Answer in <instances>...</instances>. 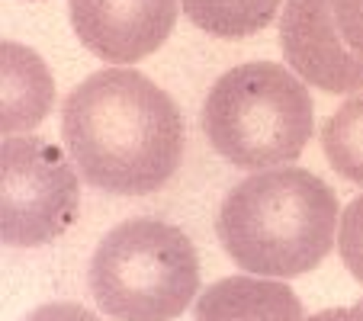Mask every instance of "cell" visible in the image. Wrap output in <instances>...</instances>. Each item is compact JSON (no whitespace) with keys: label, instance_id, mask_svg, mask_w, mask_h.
<instances>
[{"label":"cell","instance_id":"cell-1","mask_svg":"<svg viewBox=\"0 0 363 321\" xmlns=\"http://www.w3.org/2000/svg\"><path fill=\"white\" fill-rule=\"evenodd\" d=\"M180 106L148 74L106 68L77 84L62 106V138L90 186L148 196L184 161Z\"/></svg>","mask_w":363,"mask_h":321},{"label":"cell","instance_id":"cell-2","mask_svg":"<svg viewBox=\"0 0 363 321\" xmlns=\"http://www.w3.org/2000/svg\"><path fill=\"white\" fill-rule=\"evenodd\" d=\"M341 205L322 177L306 167H270L228 190L216 215L225 254L247 274L302 276L337 241Z\"/></svg>","mask_w":363,"mask_h":321},{"label":"cell","instance_id":"cell-3","mask_svg":"<svg viewBox=\"0 0 363 321\" xmlns=\"http://www.w3.org/2000/svg\"><path fill=\"white\" fill-rule=\"evenodd\" d=\"M203 132L228 164L270 171L299 161L315 135V106L289 68L247 62L225 71L206 94Z\"/></svg>","mask_w":363,"mask_h":321},{"label":"cell","instance_id":"cell-4","mask_svg":"<svg viewBox=\"0 0 363 321\" xmlns=\"http://www.w3.org/2000/svg\"><path fill=\"white\" fill-rule=\"evenodd\" d=\"M87 286L113 321H174L199 289L196 244L164 219H125L100 238Z\"/></svg>","mask_w":363,"mask_h":321},{"label":"cell","instance_id":"cell-5","mask_svg":"<svg viewBox=\"0 0 363 321\" xmlns=\"http://www.w3.org/2000/svg\"><path fill=\"white\" fill-rule=\"evenodd\" d=\"M0 238L10 247H42L71 228L81 180L55 142L4 135L0 145Z\"/></svg>","mask_w":363,"mask_h":321},{"label":"cell","instance_id":"cell-6","mask_svg":"<svg viewBox=\"0 0 363 321\" xmlns=\"http://www.w3.org/2000/svg\"><path fill=\"white\" fill-rule=\"evenodd\" d=\"M68 13L87 52L110 64H135L174 33L180 0H71Z\"/></svg>","mask_w":363,"mask_h":321},{"label":"cell","instance_id":"cell-7","mask_svg":"<svg viewBox=\"0 0 363 321\" xmlns=\"http://www.w3.org/2000/svg\"><path fill=\"white\" fill-rule=\"evenodd\" d=\"M286 64L325 94L363 90V58L350 52L335 23L331 0H286L280 16Z\"/></svg>","mask_w":363,"mask_h":321},{"label":"cell","instance_id":"cell-8","mask_svg":"<svg viewBox=\"0 0 363 321\" xmlns=\"http://www.w3.org/2000/svg\"><path fill=\"white\" fill-rule=\"evenodd\" d=\"M193 321H302V302L286 283L225 276L199 293Z\"/></svg>","mask_w":363,"mask_h":321},{"label":"cell","instance_id":"cell-9","mask_svg":"<svg viewBox=\"0 0 363 321\" xmlns=\"http://www.w3.org/2000/svg\"><path fill=\"white\" fill-rule=\"evenodd\" d=\"M4 135L35 129L55 106V84L42 58L16 42H4Z\"/></svg>","mask_w":363,"mask_h":321},{"label":"cell","instance_id":"cell-10","mask_svg":"<svg viewBox=\"0 0 363 321\" xmlns=\"http://www.w3.org/2000/svg\"><path fill=\"white\" fill-rule=\"evenodd\" d=\"M283 0H180L186 20L216 39H245L274 23Z\"/></svg>","mask_w":363,"mask_h":321},{"label":"cell","instance_id":"cell-11","mask_svg":"<svg viewBox=\"0 0 363 321\" xmlns=\"http://www.w3.org/2000/svg\"><path fill=\"white\" fill-rule=\"evenodd\" d=\"M322 148L328 164L344 180L363 186V94L341 103L322 125Z\"/></svg>","mask_w":363,"mask_h":321},{"label":"cell","instance_id":"cell-12","mask_svg":"<svg viewBox=\"0 0 363 321\" xmlns=\"http://www.w3.org/2000/svg\"><path fill=\"white\" fill-rule=\"evenodd\" d=\"M337 251H341V260L350 270V276L363 286V193L354 203H347V209L341 212Z\"/></svg>","mask_w":363,"mask_h":321},{"label":"cell","instance_id":"cell-13","mask_svg":"<svg viewBox=\"0 0 363 321\" xmlns=\"http://www.w3.org/2000/svg\"><path fill=\"white\" fill-rule=\"evenodd\" d=\"M331 7L347 48L363 58V0H331Z\"/></svg>","mask_w":363,"mask_h":321},{"label":"cell","instance_id":"cell-14","mask_svg":"<svg viewBox=\"0 0 363 321\" xmlns=\"http://www.w3.org/2000/svg\"><path fill=\"white\" fill-rule=\"evenodd\" d=\"M23 321H100V315H94L77 302H48V305L35 308L33 315H26Z\"/></svg>","mask_w":363,"mask_h":321},{"label":"cell","instance_id":"cell-15","mask_svg":"<svg viewBox=\"0 0 363 321\" xmlns=\"http://www.w3.org/2000/svg\"><path fill=\"white\" fill-rule=\"evenodd\" d=\"M306 321H363V299L347 308H325L318 315H308Z\"/></svg>","mask_w":363,"mask_h":321}]
</instances>
